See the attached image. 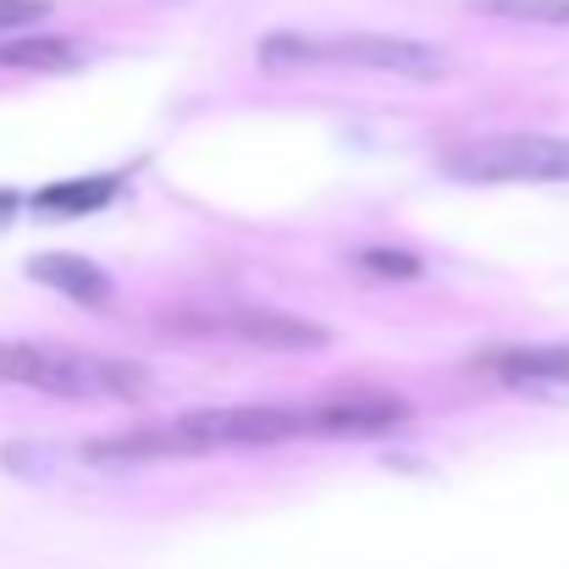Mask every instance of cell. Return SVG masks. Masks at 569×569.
I'll use <instances>...</instances> for the list:
<instances>
[{
    "label": "cell",
    "instance_id": "cell-1",
    "mask_svg": "<svg viewBox=\"0 0 569 569\" xmlns=\"http://www.w3.org/2000/svg\"><path fill=\"white\" fill-rule=\"evenodd\" d=\"M0 381L56 392V398H144L150 392V371L128 360L67 355V349H39V343H0Z\"/></svg>",
    "mask_w": 569,
    "mask_h": 569
},
{
    "label": "cell",
    "instance_id": "cell-2",
    "mask_svg": "<svg viewBox=\"0 0 569 569\" xmlns=\"http://www.w3.org/2000/svg\"><path fill=\"white\" fill-rule=\"evenodd\" d=\"M442 172L459 183H569L565 133H498L442 150Z\"/></svg>",
    "mask_w": 569,
    "mask_h": 569
},
{
    "label": "cell",
    "instance_id": "cell-3",
    "mask_svg": "<svg viewBox=\"0 0 569 569\" xmlns=\"http://www.w3.org/2000/svg\"><path fill=\"white\" fill-rule=\"evenodd\" d=\"M172 453H216V448H266L288 437H310L305 403H238V409H199L167 426Z\"/></svg>",
    "mask_w": 569,
    "mask_h": 569
},
{
    "label": "cell",
    "instance_id": "cell-4",
    "mask_svg": "<svg viewBox=\"0 0 569 569\" xmlns=\"http://www.w3.org/2000/svg\"><path fill=\"white\" fill-rule=\"evenodd\" d=\"M327 61H349V67H371L392 78H448L453 61L437 44H415V39H387V33H343L327 39Z\"/></svg>",
    "mask_w": 569,
    "mask_h": 569
},
{
    "label": "cell",
    "instance_id": "cell-5",
    "mask_svg": "<svg viewBox=\"0 0 569 569\" xmlns=\"http://www.w3.org/2000/svg\"><path fill=\"white\" fill-rule=\"evenodd\" d=\"M481 377L520 387V392H553L569 387V343H520V349H481L470 360Z\"/></svg>",
    "mask_w": 569,
    "mask_h": 569
},
{
    "label": "cell",
    "instance_id": "cell-6",
    "mask_svg": "<svg viewBox=\"0 0 569 569\" xmlns=\"http://www.w3.org/2000/svg\"><path fill=\"white\" fill-rule=\"evenodd\" d=\"M310 409V437H381L392 426L409 420L403 398H327V403H305Z\"/></svg>",
    "mask_w": 569,
    "mask_h": 569
},
{
    "label": "cell",
    "instance_id": "cell-7",
    "mask_svg": "<svg viewBox=\"0 0 569 569\" xmlns=\"http://www.w3.org/2000/svg\"><path fill=\"white\" fill-rule=\"evenodd\" d=\"M232 332L254 349H277V355H310V349H327V327L305 321V316H288V310H243L232 316Z\"/></svg>",
    "mask_w": 569,
    "mask_h": 569
},
{
    "label": "cell",
    "instance_id": "cell-8",
    "mask_svg": "<svg viewBox=\"0 0 569 569\" xmlns=\"http://www.w3.org/2000/svg\"><path fill=\"white\" fill-rule=\"evenodd\" d=\"M28 271H33V282H44V288H56L78 305H106L111 299V277L83 254H33Z\"/></svg>",
    "mask_w": 569,
    "mask_h": 569
},
{
    "label": "cell",
    "instance_id": "cell-9",
    "mask_svg": "<svg viewBox=\"0 0 569 569\" xmlns=\"http://www.w3.org/2000/svg\"><path fill=\"white\" fill-rule=\"evenodd\" d=\"M465 11L526 28H569V0H465Z\"/></svg>",
    "mask_w": 569,
    "mask_h": 569
},
{
    "label": "cell",
    "instance_id": "cell-10",
    "mask_svg": "<svg viewBox=\"0 0 569 569\" xmlns=\"http://www.w3.org/2000/svg\"><path fill=\"white\" fill-rule=\"evenodd\" d=\"M72 61H78V44H67V39H6L0 44V67L56 72V67H72Z\"/></svg>",
    "mask_w": 569,
    "mask_h": 569
},
{
    "label": "cell",
    "instance_id": "cell-11",
    "mask_svg": "<svg viewBox=\"0 0 569 569\" xmlns=\"http://www.w3.org/2000/svg\"><path fill=\"white\" fill-rule=\"evenodd\" d=\"M349 266L366 271V277H381V282H415L426 271L420 254H403V249H355Z\"/></svg>",
    "mask_w": 569,
    "mask_h": 569
},
{
    "label": "cell",
    "instance_id": "cell-12",
    "mask_svg": "<svg viewBox=\"0 0 569 569\" xmlns=\"http://www.w3.org/2000/svg\"><path fill=\"white\" fill-rule=\"evenodd\" d=\"M111 178H78V183H56V189H44L33 204L39 210H94V204H106L111 199Z\"/></svg>",
    "mask_w": 569,
    "mask_h": 569
},
{
    "label": "cell",
    "instance_id": "cell-13",
    "mask_svg": "<svg viewBox=\"0 0 569 569\" xmlns=\"http://www.w3.org/2000/svg\"><path fill=\"white\" fill-rule=\"evenodd\" d=\"M44 11H50V0H0V33H6V28L17 33V28L39 22Z\"/></svg>",
    "mask_w": 569,
    "mask_h": 569
},
{
    "label": "cell",
    "instance_id": "cell-14",
    "mask_svg": "<svg viewBox=\"0 0 569 569\" xmlns=\"http://www.w3.org/2000/svg\"><path fill=\"white\" fill-rule=\"evenodd\" d=\"M6 210H17V199H11V193H0V216H6Z\"/></svg>",
    "mask_w": 569,
    "mask_h": 569
}]
</instances>
